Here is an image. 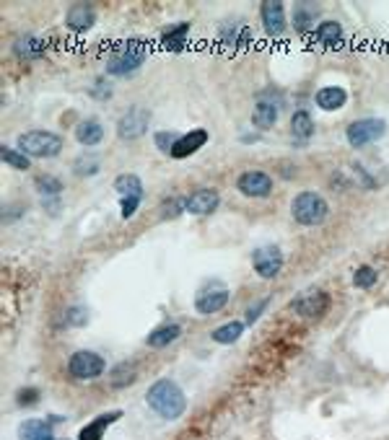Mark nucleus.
I'll use <instances>...</instances> for the list:
<instances>
[{
	"instance_id": "19",
	"label": "nucleus",
	"mask_w": 389,
	"mask_h": 440,
	"mask_svg": "<svg viewBox=\"0 0 389 440\" xmlns=\"http://www.w3.org/2000/svg\"><path fill=\"white\" fill-rule=\"evenodd\" d=\"M122 417V412L120 409H114V412H106V414H99L91 425H86L84 430L78 432V440H102L104 438V432L112 427L114 422Z\"/></svg>"
},
{
	"instance_id": "29",
	"label": "nucleus",
	"mask_w": 389,
	"mask_h": 440,
	"mask_svg": "<svg viewBox=\"0 0 389 440\" xmlns=\"http://www.w3.org/2000/svg\"><path fill=\"white\" fill-rule=\"evenodd\" d=\"M314 19H317V8L309 6V3H299L294 10V28L296 31H309L314 26Z\"/></svg>"
},
{
	"instance_id": "17",
	"label": "nucleus",
	"mask_w": 389,
	"mask_h": 440,
	"mask_svg": "<svg viewBox=\"0 0 389 440\" xmlns=\"http://www.w3.org/2000/svg\"><path fill=\"white\" fill-rule=\"evenodd\" d=\"M45 52H47V44L39 37H34V34H24V37H19L13 42V55L19 57V60H26V63L42 60Z\"/></svg>"
},
{
	"instance_id": "36",
	"label": "nucleus",
	"mask_w": 389,
	"mask_h": 440,
	"mask_svg": "<svg viewBox=\"0 0 389 440\" xmlns=\"http://www.w3.org/2000/svg\"><path fill=\"white\" fill-rule=\"evenodd\" d=\"M182 213H187V202L180 199V197H171L161 205V218L164 220H174V218H180Z\"/></svg>"
},
{
	"instance_id": "22",
	"label": "nucleus",
	"mask_w": 389,
	"mask_h": 440,
	"mask_svg": "<svg viewBox=\"0 0 389 440\" xmlns=\"http://www.w3.org/2000/svg\"><path fill=\"white\" fill-rule=\"evenodd\" d=\"M187 39H190V24H174L161 34V47L169 49V52H180V49L187 47Z\"/></svg>"
},
{
	"instance_id": "28",
	"label": "nucleus",
	"mask_w": 389,
	"mask_h": 440,
	"mask_svg": "<svg viewBox=\"0 0 389 440\" xmlns=\"http://www.w3.org/2000/svg\"><path fill=\"white\" fill-rule=\"evenodd\" d=\"M241 334H244V324H241V321H226V324L216 329L210 337H213V342H219V345H234Z\"/></svg>"
},
{
	"instance_id": "13",
	"label": "nucleus",
	"mask_w": 389,
	"mask_h": 440,
	"mask_svg": "<svg viewBox=\"0 0 389 440\" xmlns=\"http://www.w3.org/2000/svg\"><path fill=\"white\" fill-rule=\"evenodd\" d=\"M260 16H262V26L270 37H280L285 31V8L280 0H265L260 6Z\"/></svg>"
},
{
	"instance_id": "18",
	"label": "nucleus",
	"mask_w": 389,
	"mask_h": 440,
	"mask_svg": "<svg viewBox=\"0 0 389 440\" xmlns=\"http://www.w3.org/2000/svg\"><path fill=\"white\" fill-rule=\"evenodd\" d=\"M314 101H317V106L324 109V112H338V109L345 106L348 94H345V88H340V85H324V88L317 91Z\"/></svg>"
},
{
	"instance_id": "15",
	"label": "nucleus",
	"mask_w": 389,
	"mask_h": 440,
	"mask_svg": "<svg viewBox=\"0 0 389 440\" xmlns=\"http://www.w3.org/2000/svg\"><path fill=\"white\" fill-rule=\"evenodd\" d=\"M184 202H187V213L190 215H210V213H216L221 197L216 189H198L190 197H184Z\"/></svg>"
},
{
	"instance_id": "30",
	"label": "nucleus",
	"mask_w": 389,
	"mask_h": 440,
	"mask_svg": "<svg viewBox=\"0 0 389 440\" xmlns=\"http://www.w3.org/2000/svg\"><path fill=\"white\" fill-rule=\"evenodd\" d=\"M0 158H3V163H8L10 169H19V171H26L29 166H31V158L24 156L19 148H10V145H3V148H0Z\"/></svg>"
},
{
	"instance_id": "21",
	"label": "nucleus",
	"mask_w": 389,
	"mask_h": 440,
	"mask_svg": "<svg viewBox=\"0 0 389 440\" xmlns=\"http://www.w3.org/2000/svg\"><path fill=\"white\" fill-rule=\"evenodd\" d=\"M76 140L86 148H94L99 142L104 140V124L99 122V120H84V122H78L76 127Z\"/></svg>"
},
{
	"instance_id": "1",
	"label": "nucleus",
	"mask_w": 389,
	"mask_h": 440,
	"mask_svg": "<svg viewBox=\"0 0 389 440\" xmlns=\"http://www.w3.org/2000/svg\"><path fill=\"white\" fill-rule=\"evenodd\" d=\"M145 402L153 412L159 414L161 420H180L184 409H187V396L180 389V384H174L169 378H161L148 389Z\"/></svg>"
},
{
	"instance_id": "2",
	"label": "nucleus",
	"mask_w": 389,
	"mask_h": 440,
	"mask_svg": "<svg viewBox=\"0 0 389 440\" xmlns=\"http://www.w3.org/2000/svg\"><path fill=\"white\" fill-rule=\"evenodd\" d=\"M145 55H148V47H145V42L141 39H127L125 44L114 49L112 57L106 60V73L109 75H133L138 67L145 63Z\"/></svg>"
},
{
	"instance_id": "16",
	"label": "nucleus",
	"mask_w": 389,
	"mask_h": 440,
	"mask_svg": "<svg viewBox=\"0 0 389 440\" xmlns=\"http://www.w3.org/2000/svg\"><path fill=\"white\" fill-rule=\"evenodd\" d=\"M208 140H210V135H208V130H203V127L184 132L180 140H177L174 150H171V158H190L192 153H198Z\"/></svg>"
},
{
	"instance_id": "10",
	"label": "nucleus",
	"mask_w": 389,
	"mask_h": 440,
	"mask_svg": "<svg viewBox=\"0 0 389 440\" xmlns=\"http://www.w3.org/2000/svg\"><path fill=\"white\" fill-rule=\"evenodd\" d=\"M228 298H231V293H228L221 282H210V288H205V291L198 293V298H195V309H198L200 313L210 316V313H219V311L228 303Z\"/></svg>"
},
{
	"instance_id": "7",
	"label": "nucleus",
	"mask_w": 389,
	"mask_h": 440,
	"mask_svg": "<svg viewBox=\"0 0 389 440\" xmlns=\"http://www.w3.org/2000/svg\"><path fill=\"white\" fill-rule=\"evenodd\" d=\"M148 124H151V112L143 109V106H133V109H127V112L120 117L117 135H120V140H138V138L145 135Z\"/></svg>"
},
{
	"instance_id": "12",
	"label": "nucleus",
	"mask_w": 389,
	"mask_h": 440,
	"mask_svg": "<svg viewBox=\"0 0 389 440\" xmlns=\"http://www.w3.org/2000/svg\"><path fill=\"white\" fill-rule=\"evenodd\" d=\"M278 114H280V99L273 101V94L265 91V94H257L255 109H252V122L260 127V130H267L278 122Z\"/></svg>"
},
{
	"instance_id": "37",
	"label": "nucleus",
	"mask_w": 389,
	"mask_h": 440,
	"mask_svg": "<svg viewBox=\"0 0 389 440\" xmlns=\"http://www.w3.org/2000/svg\"><path fill=\"white\" fill-rule=\"evenodd\" d=\"M141 202H143V197H120V210H122L125 220L135 215V210L141 207Z\"/></svg>"
},
{
	"instance_id": "32",
	"label": "nucleus",
	"mask_w": 389,
	"mask_h": 440,
	"mask_svg": "<svg viewBox=\"0 0 389 440\" xmlns=\"http://www.w3.org/2000/svg\"><path fill=\"white\" fill-rule=\"evenodd\" d=\"M73 171H76L78 177H94V174H99V158H96L94 153H86V156H81L73 163Z\"/></svg>"
},
{
	"instance_id": "8",
	"label": "nucleus",
	"mask_w": 389,
	"mask_h": 440,
	"mask_svg": "<svg viewBox=\"0 0 389 440\" xmlns=\"http://www.w3.org/2000/svg\"><path fill=\"white\" fill-rule=\"evenodd\" d=\"M252 267L262 280H273L278 277V272L283 270V252L278 246H257L252 252Z\"/></svg>"
},
{
	"instance_id": "35",
	"label": "nucleus",
	"mask_w": 389,
	"mask_h": 440,
	"mask_svg": "<svg viewBox=\"0 0 389 440\" xmlns=\"http://www.w3.org/2000/svg\"><path fill=\"white\" fill-rule=\"evenodd\" d=\"M135 381V368L122 363V366H117L112 370V386L114 389H122V386H130Z\"/></svg>"
},
{
	"instance_id": "24",
	"label": "nucleus",
	"mask_w": 389,
	"mask_h": 440,
	"mask_svg": "<svg viewBox=\"0 0 389 440\" xmlns=\"http://www.w3.org/2000/svg\"><path fill=\"white\" fill-rule=\"evenodd\" d=\"M221 42H223L226 47L244 49L252 44V31H249L247 26H223V31H221Z\"/></svg>"
},
{
	"instance_id": "27",
	"label": "nucleus",
	"mask_w": 389,
	"mask_h": 440,
	"mask_svg": "<svg viewBox=\"0 0 389 440\" xmlns=\"http://www.w3.org/2000/svg\"><path fill=\"white\" fill-rule=\"evenodd\" d=\"M114 192L120 197H143V181L135 174H120L114 179Z\"/></svg>"
},
{
	"instance_id": "38",
	"label": "nucleus",
	"mask_w": 389,
	"mask_h": 440,
	"mask_svg": "<svg viewBox=\"0 0 389 440\" xmlns=\"http://www.w3.org/2000/svg\"><path fill=\"white\" fill-rule=\"evenodd\" d=\"M88 94L94 96V99H99V101H106V99H112V88H109V83L104 85V81L99 78V81L94 83V88H91Z\"/></svg>"
},
{
	"instance_id": "41",
	"label": "nucleus",
	"mask_w": 389,
	"mask_h": 440,
	"mask_svg": "<svg viewBox=\"0 0 389 440\" xmlns=\"http://www.w3.org/2000/svg\"><path fill=\"white\" fill-rule=\"evenodd\" d=\"M37 399H39L37 389H21V391H19V404H21V407H31V404H37Z\"/></svg>"
},
{
	"instance_id": "6",
	"label": "nucleus",
	"mask_w": 389,
	"mask_h": 440,
	"mask_svg": "<svg viewBox=\"0 0 389 440\" xmlns=\"http://www.w3.org/2000/svg\"><path fill=\"white\" fill-rule=\"evenodd\" d=\"M387 132V124L384 120H374V117H366V120H356V122L348 124L345 130V138L351 142L353 148H363V145H371L384 138Z\"/></svg>"
},
{
	"instance_id": "39",
	"label": "nucleus",
	"mask_w": 389,
	"mask_h": 440,
	"mask_svg": "<svg viewBox=\"0 0 389 440\" xmlns=\"http://www.w3.org/2000/svg\"><path fill=\"white\" fill-rule=\"evenodd\" d=\"M267 303H270V298H262V300H257L255 306H249V309H247V324H249V327H252L257 318H260V313L267 309Z\"/></svg>"
},
{
	"instance_id": "4",
	"label": "nucleus",
	"mask_w": 389,
	"mask_h": 440,
	"mask_svg": "<svg viewBox=\"0 0 389 440\" xmlns=\"http://www.w3.org/2000/svg\"><path fill=\"white\" fill-rule=\"evenodd\" d=\"M291 215H294L296 223L301 225H319L324 218L330 215V205L317 192H301L291 202Z\"/></svg>"
},
{
	"instance_id": "31",
	"label": "nucleus",
	"mask_w": 389,
	"mask_h": 440,
	"mask_svg": "<svg viewBox=\"0 0 389 440\" xmlns=\"http://www.w3.org/2000/svg\"><path fill=\"white\" fill-rule=\"evenodd\" d=\"M376 280H379V275H376V270H374V267H369V264H361L358 270L353 272V285H356V288H361V291H369V288H374V285H376Z\"/></svg>"
},
{
	"instance_id": "26",
	"label": "nucleus",
	"mask_w": 389,
	"mask_h": 440,
	"mask_svg": "<svg viewBox=\"0 0 389 440\" xmlns=\"http://www.w3.org/2000/svg\"><path fill=\"white\" fill-rule=\"evenodd\" d=\"M317 39L322 42L324 47H340L342 42V26L338 24V21H322L319 26H317Z\"/></svg>"
},
{
	"instance_id": "14",
	"label": "nucleus",
	"mask_w": 389,
	"mask_h": 440,
	"mask_svg": "<svg viewBox=\"0 0 389 440\" xmlns=\"http://www.w3.org/2000/svg\"><path fill=\"white\" fill-rule=\"evenodd\" d=\"M96 24V10L91 3H73L65 13V26L76 34H84Z\"/></svg>"
},
{
	"instance_id": "25",
	"label": "nucleus",
	"mask_w": 389,
	"mask_h": 440,
	"mask_svg": "<svg viewBox=\"0 0 389 440\" xmlns=\"http://www.w3.org/2000/svg\"><path fill=\"white\" fill-rule=\"evenodd\" d=\"M291 135H294V140H301L306 142L309 138L314 135V120L309 112H296L294 117H291Z\"/></svg>"
},
{
	"instance_id": "11",
	"label": "nucleus",
	"mask_w": 389,
	"mask_h": 440,
	"mask_svg": "<svg viewBox=\"0 0 389 440\" xmlns=\"http://www.w3.org/2000/svg\"><path fill=\"white\" fill-rule=\"evenodd\" d=\"M237 189L244 197L260 199V197H267L273 192V179H270V174H265V171H244L237 181Z\"/></svg>"
},
{
	"instance_id": "9",
	"label": "nucleus",
	"mask_w": 389,
	"mask_h": 440,
	"mask_svg": "<svg viewBox=\"0 0 389 440\" xmlns=\"http://www.w3.org/2000/svg\"><path fill=\"white\" fill-rule=\"evenodd\" d=\"M291 309L304 318H319L327 313V309H330V295H327L324 291L304 293V295H299V298L291 303Z\"/></svg>"
},
{
	"instance_id": "23",
	"label": "nucleus",
	"mask_w": 389,
	"mask_h": 440,
	"mask_svg": "<svg viewBox=\"0 0 389 440\" xmlns=\"http://www.w3.org/2000/svg\"><path fill=\"white\" fill-rule=\"evenodd\" d=\"M182 334V327L180 324H164V327L153 329L151 334L145 337V345L153 347V350H161V347L171 345V342H177Z\"/></svg>"
},
{
	"instance_id": "3",
	"label": "nucleus",
	"mask_w": 389,
	"mask_h": 440,
	"mask_svg": "<svg viewBox=\"0 0 389 440\" xmlns=\"http://www.w3.org/2000/svg\"><path fill=\"white\" fill-rule=\"evenodd\" d=\"M16 148H19L24 156H29V158H55L57 153L63 150V138L55 135V132L31 130V132L19 135Z\"/></svg>"
},
{
	"instance_id": "40",
	"label": "nucleus",
	"mask_w": 389,
	"mask_h": 440,
	"mask_svg": "<svg viewBox=\"0 0 389 440\" xmlns=\"http://www.w3.org/2000/svg\"><path fill=\"white\" fill-rule=\"evenodd\" d=\"M65 324L68 327H81V324H86V311L84 309H68Z\"/></svg>"
},
{
	"instance_id": "33",
	"label": "nucleus",
	"mask_w": 389,
	"mask_h": 440,
	"mask_svg": "<svg viewBox=\"0 0 389 440\" xmlns=\"http://www.w3.org/2000/svg\"><path fill=\"white\" fill-rule=\"evenodd\" d=\"M37 192L42 197H57L60 192H63V181L55 177H37Z\"/></svg>"
},
{
	"instance_id": "20",
	"label": "nucleus",
	"mask_w": 389,
	"mask_h": 440,
	"mask_svg": "<svg viewBox=\"0 0 389 440\" xmlns=\"http://www.w3.org/2000/svg\"><path fill=\"white\" fill-rule=\"evenodd\" d=\"M57 420H39V417L26 420L19 430L21 440H55V435H52V425Z\"/></svg>"
},
{
	"instance_id": "34",
	"label": "nucleus",
	"mask_w": 389,
	"mask_h": 440,
	"mask_svg": "<svg viewBox=\"0 0 389 440\" xmlns=\"http://www.w3.org/2000/svg\"><path fill=\"white\" fill-rule=\"evenodd\" d=\"M180 138H182L180 132L161 130V132H156V135H153V142H156V148L161 150V153H169V156H171V150H174V145H177V140H180Z\"/></svg>"
},
{
	"instance_id": "5",
	"label": "nucleus",
	"mask_w": 389,
	"mask_h": 440,
	"mask_svg": "<svg viewBox=\"0 0 389 440\" xmlns=\"http://www.w3.org/2000/svg\"><path fill=\"white\" fill-rule=\"evenodd\" d=\"M104 357L91 352V350H78L68 360V373L73 375L76 381H94V378L104 373Z\"/></svg>"
}]
</instances>
